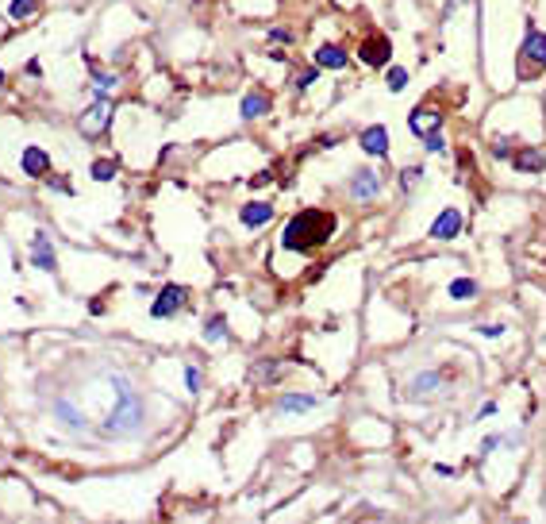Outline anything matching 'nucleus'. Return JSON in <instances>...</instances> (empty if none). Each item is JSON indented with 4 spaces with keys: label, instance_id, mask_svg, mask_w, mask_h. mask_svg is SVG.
I'll list each match as a JSON object with an SVG mask.
<instances>
[{
    "label": "nucleus",
    "instance_id": "c756f323",
    "mask_svg": "<svg viewBox=\"0 0 546 524\" xmlns=\"http://www.w3.org/2000/svg\"><path fill=\"white\" fill-rule=\"evenodd\" d=\"M481 335H504V324H477Z\"/></svg>",
    "mask_w": 546,
    "mask_h": 524
},
{
    "label": "nucleus",
    "instance_id": "393cba45",
    "mask_svg": "<svg viewBox=\"0 0 546 524\" xmlns=\"http://www.w3.org/2000/svg\"><path fill=\"white\" fill-rule=\"evenodd\" d=\"M35 16V0H12V19H27Z\"/></svg>",
    "mask_w": 546,
    "mask_h": 524
},
{
    "label": "nucleus",
    "instance_id": "4be33fe9",
    "mask_svg": "<svg viewBox=\"0 0 546 524\" xmlns=\"http://www.w3.org/2000/svg\"><path fill=\"white\" fill-rule=\"evenodd\" d=\"M92 177H97V182H112V177H116V162H112V159L92 162Z\"/></svg>",
    "mask_w": 546,
    "mask_h": 524
},
{
    "label": "nucleus",
    "instance_id": "72a5a7b5",
    "mask_svg": "<svg viewBox=\"0 0 546 524\" xmlns=\"http://www.w3.org/2000/svg\"><path fill=\"white\" fill-rule=\"evenodd\" d=\"M0 85H4V70H0Z\"/></svg>",
    "mask_w": 546,
    "mask_h": 524
},
{
    "label": "nucleus",
    "instance_id": "2eb2a0df",
    "mask_svg": "<svg viewBox=\"0 0 546 524\" xmlns=\"http://www.w3.org/2000/svg\"><path fill=\"white\" fill-rule=\"evenodd\" d=\"M315 66L342 70V66H347V50H342V47H320V50H315Z\"/></svg>",
    "mask_w": 546,
    "mask_h": 524
},
{
    "label": "nucleus",
    "instance_id": "ddd939ff",
    "mask_svg": "<svg viewBox=\"0 0 546 524\" xmlns=\"http://www.w3.org/2000/svg\"><path fill=\"white\" fill-rule=\"evenodd\" d=\"M24 174L27 177H42L50 170V159H47V150H39V147H24Z\"/></svg>",
    "mask_w": 546,
    "mask_h": 524
},
{
    "label": "nucleus",
    "instance_id": "6e6552de",
    "mask_svg": "<svg viewBox=\"0 0 546 524\" xmlns=\"http://www.w3.org/2000/svg\"><path fill=\"white\" fill-rule=\"evenodd\" d=\"M377 193H381V182L373 170H358V174L350 177V197L354 200H373Z\"/></svg>",
    "mask_w": 546,
    "mask_h": 524
},
{
    "label": "nucleus",
    "instance_id": "9b49d317",
    "mask_svg": "<svg viewBox=\"0 0 546 524\" xmlns=\"http://www.w3.org/2000/svg\"><path fill=\"white\" fill-rule=\"evenodd\" d=\"M362 150L365 154H389V132H385V127L381 124H373V127H365L362 132Z\"/></svg>",
    "mask_w": 546,
    "mask_h": 524
},
{
    "label": "nucleus",
    "instance_id": "aec40b11",
    "mask_svg": "<svg viewBox=\"0 0 546 524\" xmlns=\"http://www.w3.org/2000/svg\"><path fill=\"white\" fill-rule=\"evenodd\" d=\"M204 340L208 343H220V340H227V320L224 317H212L204 324Z\"/></svg>",
    "mask_w": 546,
    "mask_h": 524
},
{
    "label": "nucleus",
    "instance_id": "9d476101",
    "mask_svg": "<svg viewBox=\"0 0 546 524\" xmlns=\"http://www.w3.org/2000/svg\"><path fill=\"white\" fill-rule=\"evenodd\" d=\"M270 216H273L270 200H250V205H242V212H239L242 228H262V224H270Z\"/></svg>",
    "mask_w": 546,
    "mask_h": 524
},
{
    "label": "nucleus",
    "instance_id": "39448f33",
    "mask_svg": "<svg viewBox=\"0 0 546 524\" xmlns=\"http://www.w3.org/2000/svg\"><path fill=\"white\" fill-rule=\"evenodd\" d=\"M108 120H112V104H108V97H97L85 109V116H81V132L85 135H100L108 127Z\"/></svg>",
    "mask_w": 546,
    "mask_h": 524
},
{
    "label": "nucleus",
    "instance_id": "f03ea898",
    "mask_svg": "<svg viewBox=\"0 0 546 524\" xmlns=\"http://www.w3.org/2000/svg\"><path fill=\"white\" fill-rule=\"evenodd\" d=\"M112 390H116L119 405H116V413H112V420H108V432L127 436V432H135V428L142 424V401L131 393L127 378H112Z\"/></svg>",
    "mask_w": 546,
    "mask_h": 524
},
{
    "label": "nucleus",
    "instance_id": "473e14b6",
    "mask_svg": "<svg viewBox=\"0 0 546 524\" xmlns=\"http://www.w3.org/2000/svg\"><path fill=\"white\" fill-rule=\"evenodd\" d=\"M458 4H462V0H447V12H454V8H458Z\"/></svg>",
    "mask_w": 546,
    "mask_h": 524
},
{
    "label": "nucleus",
    "instance_id": "423d86ee",
    "mask_svg": "<svg viewBox=\"0 0 546 524\" xmlns=\"http://www.w3.org/2000/svg\"><path fill=\"white\" fill-rule=\"evenodd\" d=\"M181 305H185V285H166V289L158 293V301L150 305V317L166 320V317H174Z\"/></svg>",
    "mask_w": 546,
    "mask_h": 524
},
{
    "label": "nucleus",
    "instance_id": "f8f14e48",
    "mask_svg": "<svg viewBox=\"0 0 546 524\" xmlns=\"http://www.w3.org/2000/svg\"><path fill=\"white\" fill-rule=\"evenodd\" d=\"M439 124H442V112H435V109H423V104L412 112V116H408V127H412L415 135H423V132L431 135V132H435Z\"/></svg>",
    "mask_w": 546,
    "mask_h": 524
},
{
    "label": "nucleus",
    "instance_id": "6ab92c4d",
    "mask_svg": "<svg viewBox=\"0 0 546 524\" xmlns=\"http://www.w3.org/2000/svg\"><path fill=\"white\" fill-rule=\"evenodd\" d=\"M473 293H477V282H473V278H458V282H450V297H454V301H470Z\"/></svg>",
    "mask_w": 546,
    "mask_h": 524
},
{
    "label": "nucleus",
    "instance_id": "1a4fd4ad",
    "mask_svg": "<svg viewBox=\"0 0 546 524\" xmlns=\"http://www.w3.org/2000/svg\"><path fill=\"white\" fill-rule=\"evenodd\" d=\"M458 232H462V212H458V208L439 212V220L431 224V239H454Z\"/></svg>",
    "mask_w": 546,
    "mask_h": 524
},
{
    "label": "nucleus",
    "instance_id": "f3484780",
    "mask_svg": "<svg viewBox=\"0 0 546 524\" xmlns=\"http://www.w3.org/2000/svg\"><path fill=\"white\" fill-rule=\"evenodd\" d=\"M435 386H439V374H435V370H427V374H415V378H412V390H408V397H427V393H435Z\"/></svg>",
    "mask_w": 546,
    "mask_h": 524
},
{
    "label": "nucleus",
    "instance_id": "7ed1b4c3",
    "mask_svg": "<svg viewBox=\"0 0 546 524\" xmlns=\"http://www.w3.org/2000/svg\"><path fill=\"white\" fill-rule=\"evenodd\" d=\"M515 70H520L523 81H531V77H538L546 70V35L535 31V27H527V35H523V47L520 54H515Z\"/></svg>",
    "mask_w": 546,
    "mask_h": 524
},
{
    "label": "nucleus",
    "instance_id": "4468645a",
    "mask_svg": "<svg viewBox=\"0 0 546 524\" xmlns=\"http://www.w3.org/2000/svg\"><path fill=\"white\" fill-rule=\"evenodd\" d=\"M308 408H315L312 393H285V397L277 401V413H308Z\"/></svg>",
    "mask_w": 546,
    "mask_h": 524
},
{
    "label": "nucleus",
    "instance_id": "412c9836",
    "mask_svg": "<svg viewBox=\"0 0 546 524\" xmlns=\"http://www.w3.org/2000/svg\"><path fill=\"white\" fill-rule=\"evenodd\" d=\"M54 413H58L62 420H66V424H69V428H81V424H85V420H81V416H77V408L69 405V401H58V405H54Z\"/></svg>",
    "mask_w": 546,
    "mask_h": 524
},
{
    "label": "nucleus",
    "instance_id": "f257e3e1",
    "mask_svg": "<svg viewBox=\"0 0 546 524\" xmlns=\"http://www.w3.org/2000/svg\"><path fill=\"white\" fill-rule=\"evenodd\" d=\"M335 235V216L323 208H304L285 224L281 232V247L285 251H315Z\"/></svg>",
    "mask_w": 546,
    "mask_h": 524
},
{
    "label": "nucleus",
    "instance_id": "20e7f679",
    "mask_svg": "<svg viewBox=\"0 0 546 524\" xmlns=\"http://www.w3.org/2000/svg\"><path fill=\"white\" fill-rule=\"evenodd\" d=\"M358 58H362L365 66H385V62L392 58V42L385 39V35H365L362 47H358Z\"/></svg>",
    "mask_w": 546,
    "mask_h": 524
},
{
    "label": "nucleus",
    "instance_id": "cd10ccee",
    "mask_svg": "<svg viewBox=\"0 0 546 524\" xmlns=\"http://www.w3.org/2000/svg\"><path fill=\"white\" fill-rule=\"evenodd\" d=\"M185 382H189V390H200V370H197V366L185 370Z\"/></svg>",
    "mask_w": 546,
    "mask_h": 524
},
{
    "label": "nucleus",
    "instance_id": "c85d7f7f",
    "mask_svg": "<svg viewBox=\"0 0 546 524\" xmlns=\"http://www.w3.org/2000/svg\"><path fill=\"white\" fill-rule=\"evenodd\" d=\"M315 77H320V74H315V70H304V74L297 77V89H308V85H312Z\"/></svg>",
    "mask_w": 546,
    "mask_h": 524
},
{
    "label": "nucleus",
    "instance_id": "0eeeda50",
    "mask_svg": "<svg viewBox=\"0 0 546 524\" xmlns=\"http://www.w3.org/2000/svg\"><path fill=\"white\" fill-rule=\"evenodd\" d=\"M512 166L520 170V174H543V170H546V154H543V150H535V147H520V150H512Z\"/></svg>",
    "mask_w": 546,
    "mask_h": 524
},
{
    "label": "nucleus",
    "instance_id": "a211bd4d",
    "mask_svg": "<svg viewBox=\"0 0 546 524\" xmlns=\"http://www.w3.org/2000/svg\"><path fill=\"white\" fill-rule=\"evenodd\" d=\"M35 247H39V251H35V267H39V270H54V251H50V243H47V235H42V232L35 235Z\"/></svg>",
    "mask_w": 546,
    "mask_h": 524
},
{
    "label": "nucleus",
    "instance_id": "5701e85b",
    "mask_svg": "<svg viewBox=\"0 0 546 524\" xmlns=\"http://www.w3.org/2000/svg\"><path fill=\"white\" fill-rule=\"evenodd\" d=\"M385 85H389L392 93H400V89L408 85V70H404V66H392V70H389V77H385Z\"/></svg>",
    "mask_w": 546,
    "mask_h": 524
},
{
    "label": "nucleus",
    "instance_id": "a878e982",
    "mask_svg": "<svg viewBox=\"0 0 546 524\" xmlns=\"http://www.w3.org/2000/svg\"><path fill=\"white\" fill-rule=\"evenodd\" d=\"M420 177H423V170H420V166H408V174H404V189H412Z\"/></svg>",
    "mask_w": 546,
    "mask_h": 524
},
{
    "label": "nucleus",
    "instance_id": "7c9ffc66",
    "mask_svg": "<svg viewBox=\"0 0 546 524\" xmlns=\"http://www.w3.org/2000/svg\"><path fill=\"white\" fill-rule=\"evenodd\" d=\"M97 85H100V89H112V85H116V77H112V74H97Z\"/></svg>",
    "mask_w": 546,
    "mask_h": 524
},
{
    "label": "nucleus",
    "instance_id": "bb28decb",
    "mask_svg": "<svg viewBox=\"0 0 546 524\" xmlns=\"http://www.w3.org/2000/svg\"><path fill=\"white\" fill-rule=\"evenodd\" d=\"M442 147H447V143H442V135H439V132H431V135H427V150H435V154H439Z\"/></svg>",
    "mask_w": 546,
    "mask_h": 524
},
{
    "label": "nucleus",
    "instance_id": "dca6fc26",
    "mask_svg": "<svg viewBox=\"0 0 546 524\" xmlns=\"http://www.w3.org/2000/svg\"><path fill=\"white\" fill-rule=\"evenodd\" d=\"M270 112V97L265 93H247V100H242V120H258Z\"/></svg>",
    "mask_w": 546,
    "mask_h": 524
},
{
    "label": "nucleus",
    "instance_id": "b1692460",
    "mask_svg": "<svg viewBox=\"0 0 546 524\" xmlns=\"http://www.w3.org/2000/svg\"><path fill=\"white\" fill-rule=\"evenodd\" d=\"M277 374H281V363H258L250 378H254V382H265V378H277Z\"/></svg>",
    "mask_w": 546,
    "mask_h": 524
},
{
    "label": "nucleus",
    "instance_id": "2f4dec72",
    "mask_svg": "<svg viewBox=\"0 0 546 524\" xmlns=\"http://www.w3.org/2000/svg\"><path fill=\"white\" fill-rule=\"evenodd\" d=\"M497 443H500V436H488V440H485V443H481V455H488V451H493V447H497Z\"/></svg>",
    "mask_w": 546,
    "mask_h": 524
}]
</instances>
